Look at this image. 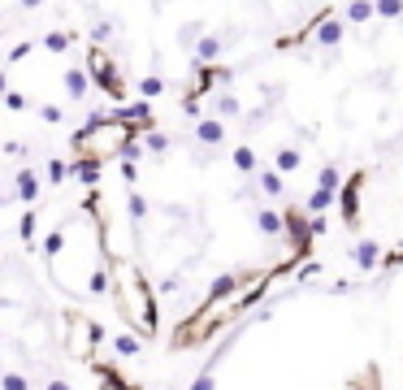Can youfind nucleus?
<instances>
[{"label":"nucleus","mask_w":403,"mask_h":390,"mask_svg":"<svg viewBox=\"0 0 403 390\" xmlns=\"http://www.w3.org/2000/svg\"><path fill=\"white\" fill-rule=\"evenodd\" d=\"M87 74H91L95 82H100V91H104V95H113L117 104L126 100V82H122V74H117L113 57H108V52H104L100 44H95V48L87 52Z\"/></svg>","instance_id":"1"},{"label":"nucleus","mask_w":403,"mask_h":390,"mask_svg":"<svg viewBox=\"0 0 403 390\" xmlns=\"http://www.w3.org/2000/svg\"><path fill=\"white\" fill-rule=\"evenodd\" d=\"M100 339V330H95V321H87V317H69V356L74 360H87L91 356V343Z\"/></svg>","instance_id":"2"},{"label":"nucleus","mask_w":403,"mask_h":390,"mask_svg":"<svg viewBox=\"0 0 403 390\" xmlns=\"http://www.w3.org/2000/svg\"><path fill=\"white\" fill-rule=\"evenodd\" d=\"M221 52H226V39H221L217 31H204V35H200V44L191 48V57H196V65H217V61H221Z\"/></svg>","instance_id":"3"},{"label":"nucleus","mask_w":403,"mask_h":390,"mask_svg":"<svg viewBox=\"0 0 403 390\" xmlns=\"http://www.w3.org/2000/svg\"><path fill=\"white\" fill-rule=\"evenodd\" d=\"M360 187H365V174H352L343 183V221H347V226H356V221H360Z\"/></svg>","instance_id":"4"},{"label":"nucleus","mask_w":403,"mask_h":390,"mask_svg":"<svg viewBox=\"0 0 403 390\" xmlns=\"http://www.w3.org/2000/svg\"><path fill=\"white\" fill-rule=\"evenodd\" d=\"M196 144H200V148L226 144V122H221V117H200V122H196Z\"/></svg>","instance_id":"5"},{"label":"nucleus","mask_w":403,"mask_h":390,"mask_svg":"<svg viewBox=\"0 0 403 390\" xmlns=\"http://www.w3.org/2000/svg\"><path fill=\"white\" fill-rule=\"evenodd\" d=\"M352 260L369 273V269H378V264L386 260V252H382V247L373 243V239H356V243H352Z\"/></svg>","instance_id":"6"},{"label":"nucleus","mask_w":403,"mask_h":390,"mask_svg":"<svg viewBox=\"0 0 403 390\" xmlns=\"http://www.w3.org/2000/svg\"><path fill=\"white\" fill-rule=\"evenodd\" d=\"M61 78H65V95H69V100H82V95L91 91V74H87V65H69Z\"/></svg>","instance_id":"7"},{"label":"nucleus","mask_w":403,"mask_h":390,"mask_svg":"<svg viewBox=\"0 0 403 390\" xmlns=\"http://www.w3.org/2000/svg\"><path fill=\"white\" fill-rule=\"evenodd\" d=\"M256 230L269 234V239H282L286 234V213H277V208H256Z\"/></svg>","instance_id":"8"},{"label":"nucleus","mask_w":403,"mask_h":390,"mask_svg":"<svg viewBox=\"0 0 403 390\" xmlns=\"http://www.w3.org/2000/svg\"><path fill=\"white\" fill-rule=\"evenodd\" d=\"M108 347H113V356H117V360H135L139 352H143V334H126V330H117L113 339H108Z\"/></svg>","instance_id":"9"},{"label":"nucleus","mask_w":403,"mask_h":390,"mask_svg":"<svg viewBox=\"0 0 403 390\" xmlns=\"http://www.w3.org/2000/svg\"><path fill=\"white\" fill-rule=\"evenodd\" d=\"M39 191H44V187H39V174L35 170H18V178H13V195H18L22 204H35Z\"/></svg>","instance_id":"10"},{"label":"nucleus","mask_w":403,"mask_h":390,"mask_svg":"<svg viewBox=\"0 0 403 390\" xmlns=\"http://www.w3.org/2000/svg\"><path fill=\"white\" fill-rule=\"evenodd\" d=\"M343 18H347V26H365V22H373V18H378V0H347Z\"/></svg>","instance_id":"11"},{"label":"nucleus","mask_w":403,"mask_h":390,"mask_svg":"<svg viewBox=\"0 0 403 390\" xmlns=\"http://www.w3.org/2000/svg\"><path fill=\"white\" fill-rule=\"evenodd\" d=\"M69 174H74L82 187H91V191L100 187V161H95V157H78L74 165H69Z\"/></svg>","instance_id":"12"},{"label":"nucleus","mask_w":403,"mask_h":390,"mask_svg":"<svg viewBox=\"0 0 403 390\" xmlns=\"http://www.w3.org/2000/svg\"><path fill=\"white\" fill-rule=\"evenodd\" d=\"M256 187H260V195L277 200V195L286 191V174H277V170H260V174H256Z\"/></svg>","instance_id":"13"},{"label":"nucleus","mask_w":403,"mask_h":390,"mask_svg":"<svg viewBox=\"0 0 403 390\" xmlns=\"http://www.w3.org/2000/svg\"><path fill=\"white\" fill-rule=\"evenodd\" d=\"M239 113H243V104H239V95H234V91H217L213 95V117L226 122V117H239Z\"/></svg>","instance_id":"14"},{"label":"nucleus","mask_w":403,"mask_h":390,"mask_svg":"<svg viewBox=\"0 0 403 390\" xmlns=\"http://www.w3.org/2000/svg\"><path fill=\"white\" fill-rule=\"evenodd\" d=\"M230 161H234V170L239 174H260V161H256V148L252 144H239L230 152Z\"/></svg>","instance_id":"15"},{"label":"nucleus","mask_w":403,"mask_h":390,"mask_svg":"<svg viewBox=\"0 0 403 390\" xmlns=\"http://www.w3.org/2000/svg\"><path fill=\"white\" fill-rule=\"evenodd\" d=\"M334 200H338V191H325V187H312V195H308V213L312 217H321V213H330V208H334Z\"/></svg>","instance_id":"16"},{"label":"nucleus","mask_w":403,"mask_h":390,"mask_svg":"<svg viewBox=\"0 0 403 390\" xmlns=\"http://www.w3.org/2000/svg\"><path fill=\"white\" fill-rule=\"evenodd\" d=\"M65 239H69V230H65V226H57V230H48V234H44V243H39V252H44L48 260H57V256L65 252Z\"/></svg>","instance_id":"17"},{"label":"nucleus","mask_w":403,"mask_h":390,"mask_svg":"<svg viewBox=\"0 0 403 390\" xmlns=\"http://www.w3.org/2000/svg\"><path fill=\"white\" fill-rule=\"evenodd\" d=\"M303 165V152L299 148H277V157H273V170L277 174H295Z\"/></svg>","instance_id":"18"},{"label":"nucleus","mask_w":403,"mask_h":390,"mask_svg":"<svg viewBox=\"0 0 403 390\" xmlns=\"http://www.w3.org/2000/svg\"><path fill=\"white\" fill-rule=\"evenodd\" d=\"M69 44H74V35H69V31H48L44 39H39V48H44V52H69Z\"/></svg>","instance_id":"19"},{"label":"nucleus","mask_w":403,"mask_h":390,"mask_svg":"<svg viewBox=\"0 0 403 390\" xmlns=\"http://www.w3.org/2000/svg\"><path fill=\"white\" fill-rule=\"evenodd\" d=\"M18 234H22V243H35V234H39V213L35 208H26V213L18 217Z\"/></svg>","instance_id":"20"},{"label":"nucleus","mask_w":403,"mask_h":390,"mask_svg":"<svg viewBox=\"0 0 403 390\" xmlns=\"http://www.w3.org/2000/svg\"><path fill=\"white\" fill-rule=\"evenodd\" d=\"M143 148L152 152V157H165V152H170V135L165 130H143Z\"/></svg>","instance_id":"21"},{"label":"nucleus","mask_w":403,"mask_h":390,"mask_svg":"<svg viewBox=\"0 0 403 390\" xmlns=\"http://www.w3.org/2000/svg\"><path fill=\"white\" fill-rule=\"evenodd\" d=\"M139 95H143V100H157V95H165V78H161V74L139 78Z\"/></svg>","instance_id":"22"},{"label":"nucleus","mask_w":403,"mask_h":390,"mask_svg":"<svg viewBox=\"0 0 403 390\" xmlns=\"http://www.w3.org/2000/svg\"><path fill=\"white\" fill-rule=\"evenodd\" d=\"M316 187H325V191H338V187H343V174H338V165H321V174H316Z\"/></svg>","instance_id":"23"},{"label":"nucleus","mask_w":403,"mask_h":390,"mask_svg":"<svg viewBox=\"0 0 403 390\" xmlns=\"http://www.w3.org/2000/svg\"><path fill=\"white\" fill-rule=\"evenodd\" d=\"M44 174H48V187H61L65 178H69V165H65V161H48Z\"/></svg>","instance_id":"24"},{"label":"nucleus","mask_w":403,"mask_h":390,"mask_svg":"<svg viewBox=\"0 0 403 390\" xmlns=\"http://www.w3.org/2000/svg\"><path fill=\"white\" fill-rule=\"evenodd\" d=\"M126 208H130V221H135V226H139V221L148 217V200H143V195H139V191H130V200H126Z\"/></svg>","instance_id":"25"},{"label":"nucleus","mask_w":403,"mask_h":390,"mask_svg":"<svg viewBox=\"0 0 403 390\" xmlns=\"http://www.w3.org/2000/svg\"><path fill=\"white\" fill-rule=\"evenodd\" d=\"M378 18H386V22L403 18V0H378Z\"/></svg>","instance_id":"26"},{"label":"nucleus","mask_w":403,"mask_h":390,"mask_svg":"<svg viewBox=\"0 0 403 390\" xmlns=\"http://www.w3.org/2000/svg\"><path fill=\"white\" fill-rule=\"evenodd\" d=\"M39 117H44L48 126H61V122H65V108H61V104H39Z\"/></svg>","instance_id":"27"},{"label":"nucleus","mask_w":403,"mask_h":390,"mask_svg":"<svg viewBox=\"0 0 403 390\" xmlns=\"http://www.w3.org/2000/svg\"><path fill=\"white\" fill-rule=\"evenodd\" d=\"M0 390H31V382L22 373H0Z\"/></svg>","instance_id":"28"},{"label":"nucleus","mask_w":403,"mask_h":390,"mask_svg":"<svg viewBox=\"0 0 403 390\" xmlns=\"http://www.w3.org/2000/svg\"><path fill=\"white\" fill-rule=\"evenodd\" d=\"M187 390H217V373H213V369H204V373H200V378L191 382Z\"/></svg>","instance_id":"29"},{"label":"nucleus","mask_w":403,"mask_h":390,"mask_svg":"<svg viewBox=\"0 0 403 390\" xmlns=\"http://www.w3.org/2000/svg\"><path fill=\"white\" fill-rule=\"evenodd\" d=\"M143 152H148V148H143V139H130V144L122 148V161H139Z\"/></svg>","instance_id":"30"},{"label":"nucleus","mask_w":403,"mask_h":390,"mask_svg":"<svg viewBox=\"0 0 403 390\" xmlns=\"http://www.w3.org/2000/svg\"><path fill=\"white\" fill-rule=\"evenodd\" d=\"M31 52H35V44H13V48H9V65L26 61V57H31Z\"/></svg>","instance_id":"31"},{"label":"nucleus","mask_w":403,"mask_h":390,"mask_svg":"<svg viewBox=\"0 0 403 390\" xmlns=\"http://www.w3.org/2000/svg\"><path fill=\"white\" fill-rule=\"evenodd\" d=\"M5 104H9V113H18V108H26V95L9 87V91H5Z\"/></svg>","instance_id":"32"},{"label":"nucleus","mask_w":403,"mask_h":390,"mask_svg":"<svg viewBox=\"0 0 403 390\" xmlns=\"http://www.w3.org/2000/svg\"><path fill=\"white\" fill-rule=\"evenodd\" d=\"M312 277H321V264H303V269L295 273V282L303 286V282H312Z\"/></svg>","instance_id":"33"},{"label":"nucleus","mask_w":403,"mask_h":390,"mask_svg":"<svg viewBox=\"0 0 403 390\" xmlns=\"http://www.w3.org/2000/svg\"><path fill=\"white\" fill-rule=\"evenodd\" d=\"M308 230H312V239H325V234H330V221H325V213H321V217H312V226H308Z\"/></svg>","instance_id":"34"},{"label":"nucleus","mask_w":403,"mask_h":390,"mask_svg":"<svg viewBox=\"0 0 403 390\" xmlns=\"http://www.w3.org/2000/svg\"><path fill=\"white\" fill-rule=\"evenodd\" d=\"M117 174L126 178V183L135 187V178H139V170H135V161H117Z\"/></svg>","instance_id":"35"},{"label":"nucleus","mask_w":403,"mask_h":390,"mask_svg":"<svg viewBox=\"0 0 403 390\" xmlns=\"http://www.w3.org/2000/svg\"><path fill=\"white\" fill-rule=\"evenodd\" d=\"M108 35H113V22H95V26H91V39H95V44L108 39Z\"/></svg>","instance_id":"36"},{"label":"nucleus","mask_w":403,"mask_h":390,"mask_svg":"<svg viewBox=\"0 0 403 390\" xmlns=\"http://www.w3.org/2000/svg\"><path fill=\"white\" fill-rule=\"evenodd\" d=\"M5 157H26V144H22V139H9V144H5Z\"/></svg>","instance_id":"37"},{"label":"nucleus","mask_w":403,"mask_h":390,"mask_svg":"<svg viewBox=\"0 0 403 390\" xmlns=\"http://www.w3.org/2000/svg\"><path fill=\"white\" fill-rule=\"evenodd\" d=\"M330 290V295H352V290H356V282H347V277H338V282L334 286H325Z\"/></svg>","instance_id":"38"},{"label":"nucleus","mask_w":403,"mask_h":390,"mask_svg":"<svg viewBox=\"0 0 403 390\" xmlns=\"http://www.w3.org/2000/svg\"><path fill=\"white\" fill-rule=\"evenodd\" d=\"M44 390H74V386H69L65 378H48V386H44Z\"/></svg>","instance_id":"39"},{"label":"nucleus","mask_w":403,"mask_h":390,"mask_svg":"<svg viewBox=\"0 0 403 390\" xmlns=\"http://www.w3.org/2000/svg\"><path fill=\"white\" fill-rule=\"evenodd\" d=\"M18 5H22V9H39V5H44V0H18Z\"/></svg>","instance_id":"40"},{"label":"nucleus","mask_w":403,"mask_h":390,"mask_svg":"<svg viewBox=\"0 0 403 390\" xmlns=\"http://www.w3.org/2000/svg\"><path fill=\"white\" fill-rule=\"evenodd\" d=\"M9 91V74H5V69H0V95H5Z\"/></svg>","instance_id":"41"},{"label":"nucleus","mask_w":403,"mask_h":390,"mask_svg":"<svg viewBox=\"0 0 403 390\" xmlns=\"http://www.w3.org/2000/svg\"><path fill=\"white\" fill-rule=\"evenodd\" d=\"M5 204H9V200H5V195H0V208H5Z\"/></svg>","instance_id":"42"},{"label":"nucleus","mask_w":403,"mask_h":390,"mask_svg":"<svg viewBox=\"0 0 403 390\" xmlns=\"http://www.w3.org/2000/svg\"><path fill=\"white\" fill-rule=\"evenodd\" d=\"M325 5H330V0H325Z\"/></svg>","instance_id":"43"}]
</instances>
